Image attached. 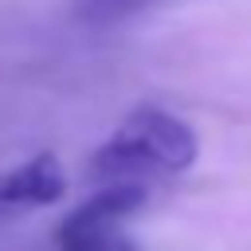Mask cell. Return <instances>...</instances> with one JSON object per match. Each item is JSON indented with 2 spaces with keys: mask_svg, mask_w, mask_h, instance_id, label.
I'll use <instances>...</instances> for the list:
<instances>
[{
  "mask_svg": "<svg viewBox=\"0 0 251 251\" xmlns=\"http://www.w3.org/2000/svg\"><path fill=\"white\" fill-rule=\"evenodd\" d=\"M67 196V173L51 149L24 157L20 165L0 173V220L51 208Z\"/></svg>",
  "mask_w": 251,
  "mask_h": 251,
  "instance_id": "2",
  "label": "cell"
},
{
  "mask_svg": "<svg viewBox=\"0 0 251 251\" xmlns=\"http://www.w3.org/2000/svg\"><path fill=\"white\" fill-rule=\"evenodd\" d=\"M141 4H153V0H75V12L82 20H118Z\"/></svg>",
  "mask_w": 251,
  "mask_h": 251,
  "instance_id": "5",
  "label": "cell"
},
{
  "mask_svg": "<svg viewBox=\"0 0 251 251\" xmlns=\"http://www.w3.org/2000/svg\"><path fill=\"white\" fill-rule=\"evenodd\" d=\"M59 251H141L126 231H90V235H55Z\"/></svg>",
  "mask_w": 251,
  "mask_h": 251,
  "instance_id": "4",
  "label": "cell"
},
{
  "mask_svg": "<svg viewBox=\"0 0 251 251\" xmlns=\"http://www.w3.org/2000/svg\"><path fill=\"white\" fill-rule=\"evenodd\" d=\"M149 188L145 184H102L98 192H90L71 216H63V224L55 227V235H90V231H122V224L145 204Z\"/></svg>",
  "mask_w": 251,
  "mask_h": 251,
  "instance_id": "3",
  "label": "cell"
},
{
  "mask_svg": "<svg viewBox=\"0 0 251 251\" xmlns=\"http://www.w3.org/2000/svg\"><path fill=\"white\" fill-rule=\"evenodd\" d=\"M200 157L196 129L165 110V106H137L129 110L118 129L94 149L90 173L102 184H145L161 176H180Z\"/></svg>",
  "mask_w": 251,
  "mask_h": 251,
  "instance_id": "1",
  "label": "cell"
}]
</instances>
